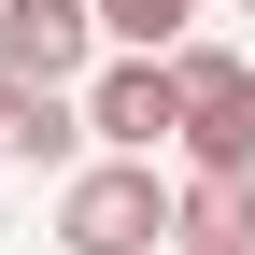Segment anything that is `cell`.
<instances>
[{"instance_id":"6da1fadb","label":"cell","mask_w":255,"mask_h":255,"mask_svg":"<svg viewBox=\"0 0 255 255\" xmlns=\"http://www.w3.org/2000/svg\"><path fill=\"white\" fill-rule=\"evenodd\" d=\"M170 199L184 184H156L142 156H85L57 184V255H156L170 241Z\"/></svg>"},{"instance_id":"3957f363","label":"cell","mask_w":255,"mask_h":255,"mask_svg":"<svg viewBox=\"0 0 255 255\" xmlns=\"http://www.w3.org/2000/svg\"><path fill=\"white\" fill-rule=\"evenodd\" d=\"M85 142L100 156H184V85H170V57H100V85H85Z\"/></svg>"},{"instance_id":"8992f818","label":"cell","mask_w":255,"mask_h":255,"mask_svg":"<svg viewBox=\"0 0 255 255\" xmlns=\"http://www.w3.org/2000/svg\"><path fill=\"white\" fill-rule=\"evenodd\" d=\"M170 255H255V184H199V170H184V199H170Z\"/></svg>"},{"instance_id":"ba28073f","label":"cell","mask_w":255,"mask_h":255,"mask_svg":"<svg viewBox=\"0 0 255 255\" xmlns=\"http://www.w3.org/2000/svg\"><path fill=\"white\" fill-rule=\"evenodd\" d=\"M0 170H14V142H0Z\"/></svg>"},{"instance_id":"7a4b0ae2","label":"cell","mask_w":255,"mask_h":255,"mask_svg":"<svg viewBox=\"0 0 255 255\" xmlns=\"http://www.w3.org/2000/svg\"><path fill=\"white\" fill-rule=\"evenodd\" d=\"M170 85H184V170H199V184H255V57L184 43Z\"/></svg>"},{"instance_id":"277c9868","label":"cell","mask_w":255,"mask_h":255,"mask_svg":"<svg viewBox=\"0 0 255 255\" xmlns=\"http://www.w3.org/2000/svg\"><path fill=\"white\" fill-rule=\"evenodd\" d=\"M0 71L14 85H100V0H0Z\"/></svg>"},{"instance_id":"52a82bcc","label":"cell","mask_w":255,"mask_h":255,"mask_svg":"<svg viewBox=\"0 0 255 255\" xmlns=\"http://www.w3.org/2000/svg\"><path fill=\"white\" fill-rule=\"evenodd\" d=\"M100 43L114 57H184L199 43V0H100Z\"/></svg>"},{"instance_id":"5b68a950","label":"cell","mask_w":255,"mask_h":255,"mask_svg":"<svg viewBox=\"0 0 255 255\" xmlns=\"http://www.w3.org/2000/svg\"><path fill=\"white\" fill-rule=\"evenodd\" d=\"M0 142H14L28 170H85V156H100V142H85V100H71V85H14V71H0Z\"/></svg>"},{"instance_id":"9c48e42d","label":"cell","mask_w":255,"mask_h":255,"mask_svg":"<svg viewBox=\"0 0 255 255\" xmlns=\"http://www.w3.org/2000/svg\"><path fill=\"white\" fill-rule=\"evenodd\" d=\"M241 14H255V0H241Z\"/></svg>"}]
</instances>
